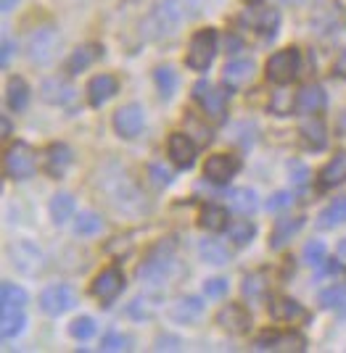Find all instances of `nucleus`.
Wrapping results in <instances>:
<instances>
[{
  "label": "nucleus",
  "mask_w": 346,
  "mask_h": 353,
  "mask_svg": "<svg viewBox=\"0 0 346 353\" xmlns=\"http://www.w3.org/2000/svg\"><path fill=\"white\" fill-rule=\"evenodd\" d=\"M180 6L177 0H162L153 6V11L148 14V19L143 21V32L151 40H164L169 34H175L180 27Z\"/></svg>",
  "instance_id": "nucleus-1"
},
{
  "label": "nucleus",
  "mask_w": 346,
  "mask_h": 353,
  "mask_svg": "<svg viewBox=\"0 0 346 353\" xmlns=\"http://www.w3.org/2000/svg\"><path fill=\"white\" fill-rule=\"evenodd\" d=\"M61 34L56 27H37L27 40V56L37 66H48L50 61L59 56Z\"/></svg>",
  "instance_id": "nucleus-2"
},
{
  "label": "nucleus",
  "mask_w": 346,
  "mask_h": 353,
  "mask_svg": "<svg viewBox=\"0 0 346 353\" xmlns=\"http://www.w3.org/2000/svg\"><path fill=\"white\" fill-rule=\"evenodd\" d=\"M172 250H175L172 243H162L159 248L151 250L148 259L137 266V280L146 282V285H162L169 277V269L175 264Z\"/></svg>",
  "instance_id": "nucleus-3"
},
{
  "label": "nucleus",
  "mask_w": 346,
  "mask_h": 353,
  "mask_svg": "<svg viewBox=\"0 0 346 353\" xmlns=\"http://www.w3.org/2000/svg\"><path fill=\"white\" fill-rule=\"evenodd\" d=\"M214 53H217V32L209 27V30H201L193 34L188 56H185V63L193 72H204V69H209V63L214 61Z\"/></svg>",
  "instance_id": "nucleus-4"
},
{
  "label": "nucleus",
  "mask_w": 346,
  "mask_h": 353,
  "mask_svg": "<svg viewBox=\"0 0 346 353\" xmlns=\"http://www.w3.org/2000/svg\"><path fill=\"white\" fill-rule=\"evenodd\" d=\"M37 169V156L27 143H16L6 150V174L11 179H30Z\"/></svg>",
  "instance_id": "nucleus-5"
},
{
  "label": "nucleus",
  "mask_w": 346,
  "mask_h": 353,
  "mask_svg": "<svg viewBox=\"0 0 346 353\" xmlns=\"http://www.w3.org/2000/svg\"><path fill=\"white\" fill-rule=\"evenodd\" d=\"M301 56L296 48H286V50H278L270 61H267V79L275 85H288L296 74H299Z\"/></svg>",
  "instance_id": "nucleus-6"
},
{
  "label": "nucleus",
  "mask_w": 346,
  "mask_h": 353,
  "mask_svg": "<svg viewBox=\"0 0 346 353\" xmlns=\"http://www.w3.org/2000/svg\"><path fill=\"white\" fill-rule=\"evenodd\" d=\"M75 306H77V293L69 285H50L40 295V309L46 311V314H50V316L66 314V311L75 309Z\"/></svg>",
  "instance_id": "nucleus-7"
},
{
  "label": "nucleus",
  "mask_w": 346,
  "mask_h": 353,
  "mask_svg": "<svg viewBox=\"0 0 346 353\" xmlns=\"http://www.w3.org/2000/svg\"><path fill=\"white\" fill-rule=\"evenodd\" d=\"M193 98L201 103L206 117H211L214 121H222L225 119V92H220L211 82H206V79L196 82L193 85Z\"/></svg>",
  "instance_id": "nucleus-8"
},
{
  "label": "nucleus",
  "mask_w": 346,
  "mask_h": 353,
  "mask_svg": "<svg viewBox=\"0 0 346 353\" xmlns=\"http://www.w3.org/2000/svg\"><path fill=\"white\" fill-rule=\"evenodd\" d=\"M143 124H146V114L137 103L122 105L119 111L114 114V130H117V134L127 137V140L143 132Z\"/></svg>",
  "instance_id": "nucleus-9"
},
{
  "label": "nucleus",
  "mask_w": 346,
  "mask_h": 353,
  "mask_svg": "<svg viewBox=\"0 0 346 353\" xmlns=\"http://www.w3.org/2000/svg\"><path fill=\"white\" fill-rule=\"evenodd\" d=\"M124 290V274H122L117 266H111V269H104L95 282H93V293L98 301H104V306H108L117 295Z\"/></svg>",
  "instance_id": "nucleus-10"
},
{
  "label": "nucleus",
  "mask_w": 346,
  "mask_h": 353,
  "mask_svg": "<svg viewBox=\"0 0 346 353\" xmlns=\"http://www.w3.org/2000/svg\"><path fill=\"white\" fill-rule=\"evenodd\" d=\"M11 261L19 272L24 274H37L43 269V253L37 245H32L27 240H19L16 245H11Z\"/></svg>",
  "instance_id": "nucleus-11"
},
{
  "label": "nucleus",
  "mask_w": 346,
  "mask_h": 353,
  "mask_svg": "<svg viewBox=\"0 0 346 353\" xmlns=\"http://www.w3.org/2000/svg\"><path fill=\"white\" fill-rule=\"evenodd\" d=\"M307 340L296 332H265L256 338V351H304Z\"/></svg>",
  "instance_id": "nucleus-12"
},
{
  "label": "nucleus",
  "mask_w": 346,
  "mask_h": 353,
  "mask_svg": "<svg viewBox=\"0 0 346 353\" xmlns=\"http://www.w3.org/2000/svg\"><path fill=\"white\" fill-rule=\"evenodd\" d=\"M241 169V161L236 156H227V153H217V156H209V161L204 166V174L209 182H217V185H225L230 182V176Z\"/></svg>",
  "instance_id": "nucleus-13"
},
{
  "label": "nucleus",
  "mask_w": 346,
  "mask_h": 353,
  "mask_svg": "<svg viewBox=\"0 0 346 353\" xmlns=\"http://www.w3.org/2000/svg\"><path fill=\"white\" fill-rule=\"evenodd\" d=\"M217 324L233 335H243L251 327V316L241 303H227L225 309H220V314H217Z\"/></svg>",
  "instance_id": "nucleus-14"
},
{
  "label": "nucleus",
  "mask_w": 346,
  "mask_h": 353,
  "mask_svg": "<svg viewBox=\"0 0 346 353\" xmlns=\"http://www.w3.org/2000/svg\"><path fill=\"white\" fill-rule=\"evenodd\" d=\"M169 159L180 169H191L196 163V145H193V140L180 132L172 134L169 137Z\"/></svg>",
  "instance_id": "nucleus-15"
},
{
  "label": "nucleus",
  "mask_w": 346,
  "mask_h": 353,
  "mask_svg": "<svg viewBox=\"0 0 346 353\" xmlns=\"http://www.w3.org/2000/svg\"><path fill=\"white\" fill-rule=\"evenodd\" d=\"M117 90H119V82H117V77H111V74H98V77H93L90 85H88V101L90 105H104L106 101H111L114 95H117Z\"/></svg>",
  "instance_id": "nucleus-16"
},
{
  "label": "nucleus",
  "mask_w": 346,
  "mask_h": 353,
  "mask_svg": "<svg viewBox=\"0 0 346 353\" xmlns=\"http://www.w3.org/2000/svg\"><path fill=\"white\" fill-rule=\"evenodd\" d=\"M241 21L251 24V30H256L259 34L272 37V34L278 32V21H280V16H278L275 8H251V11H246V14H243Z\"/></svg>",
  "instance_id": "nucleus-17"
},
{
  "label": "nucleus",
  "mask_w": 346,
  "mask_h": 353,
  "mask_svg": "<svg viewBox=\"0 0 346 353\" xmlns=\"http://www.w3.org/2000/svg\"><path fill=\"white\" fill-rule=\"evenodd\" d=\"M69 163H72V150H69V145L53 143V145L46 150V163H43V169L48 172V176H53V179L64 176V172L69 169Z\"/></svg>",
  "instance_id": "nucleus-18"
},
{
  "label": "nucleus",
  "mask_w": 346,
  "mask_h": 353,
  "mask_svg": "<svg viewBox=\"0 0 346 353\" xmlns=\"http://www.w3.org/2000/svg\"><path fill=\"white\" fill-rule=\"evenodd\" d=\"M40 95H43V101H46V103L66 105L72 98H75V88H72L69 82H64L61 77H50V79H46V82H43Z\"/></svg>",
  "instance_id": "nucleus-19"
},
{
  "label": "nucleus",
  "mask_w": 346,
  "mask_h": 353,
  "mask_svg": "<svg viewBox=\"0 0 346 353\" xmlns=\"http://www.w3.org/2000/svg\"><path fill=\"white\" fill-rule=\"evenodd\" d=\"M301 227H304V219H301V216H294V219H291V216H286V219H278V221H275V227H272L270 248L272 250L286 248Z\"/></svg>",
  "instance_id": "nucleus-20"
},
{
  "label": "nucleus",
  "mask_w": 346,
  "mask_h": 353,
  "mask_svg": "<svg viewBox=\"0 0 346 353\" xmlns=\"http://www.w3.org/2000/svg\"><path fill=\"white\" fill-rule=\"evenodd\" d=\"M201 314H204V303H201V298H193V295H191V298H180V301H175V303L169 306V316L180 324L198 322Z\"/></svg>",
  "instance_id": "nucleus-21"
},
{
  "label": "nucleus",
  "mask_w": 346,
  "mask_h": 353,
  "mask_svg": "<svg viewBox=\"0 0 346 353\" xmlns=\"http://www.w3.org/2000/svg\"><path fill=\"white\" fill-rule=\"evenodd\" d=\"M222 79H225V85L230 90L243 88V85H249V82L254 79V63L243 59L230 61L225 69H222Z\"/></svg>",
  "instance_id": "nucleus-22"
},
{
  "label": "nucleus",
  "mask_w": 346,
  "mask_h": 353,
  "mask_svg": "<svg viewBox=\"0 0 346 353\" xmlns=\"http://www.w3.org/2000/svg\"><path fill=\"white\" fill-rule=\"evenodd\" d=\"M325 108V92L317 85H304L296 92V111L299 114H320Z\"/></svg>",
  "instance_id": "nucleus-23"
},
{
  "label": "nucleus",
  "mask_w": 346,
  "mask_h": 353,
  "mask_svg": "<svg viewBox=\"0 0 346 353\" xmlns=\"http://www.w3.org/2000/svg\"><path fill=\"white\" fill-rule=\"evenodd\" d=\"M346 179V153H338L336 159L323 166V172H320V188L323 190H328V188H336V185H341Z\"/></svg>",
  "instance_id": "nucleus-24"
},
{
  "label": "nucleus",
  "mask_w": 346,
  "mask_h": 353,
  "mask_svg": "<svg viewBox=\"0 0 346 353\" xmlns=\"http://www.w3.org/2000/svg\"><path fill=\"white\" fill-rule=\"evenodd\" d=\"M6 103L11 111H24L30 103V88L21 77H11L8 79V88H6Z\"/></svg>",
  "instance_id": "nucleus-25"
},
{
  "label": "nucleus",
  "mask_w": 346,
  "mask_h": 353,
  "mask_svg": "<svg viewBox=\"0 0 346 353\" xmlns=\"http://www.w3.org/2000/svg\"><path fill=\"white\" fill-rule=\"evenodd\" d=\"M101 56V48L98 45H82V48H77L75 53L69 56V61H66V72L72 74H79L85 72L88 66H93V61Z\"/></svg>",
  "instance_id": "nucleus-26"
},
{
  "label": "nucleus",
  "mask_w": 346,
  "mask_h": 353,
  "mask_svg": "<svg viewBox=\"0 0 346 353\" xmlns=\"http://www.w3.org/2000/svg\"><path fill=\"white\" fill-rule=\"evenodd\" d=\"M299 132H301L304 145L312 148V150H323L325 143H328V137H325V124H323L320 119H309V121H304Z\"/></svg>",
  "instance_id": "nucleus-27"
},
{
  "label": "nucleus",
  "mask_w": 346,
  "mask_h": 353,
  "mask_svg": "<svg viewBox=\"0 0 346 353\" xmlns=\"http://www.w3.org/2000/svg\"><path fill=\"white\" fill-rule=\"evenodd\" d=\"M27 316L21 314V309H0V338H14L24 330Z\"/></svg>",
  "instance_id": "nucleus-28"
},
{
  "label": "nucleus",
  "mask_w": 346,
  "mask_h": 353,
  "mask_svg": "<svg viewBox=\"0 0 346 353\" xmlns=\"http://www.w3.org/2000/svg\"><path fill=\"white\" fill-rule=\"evenodd\" d=\"M270 316L280 319V322H294V319L304 316V309H301V303L291 301V298H275L270 303Z\"/></svg>",
  "instance_id": "nucleus-29"
},
{
  "label": "nucleus",
  "mask_w": 346,
  "mask_h": 353,
  "mask_svg": "<svg viewBox=\"0 0 346 353\" xmlns=\"http://www.w3.org/2000/svg\"><path fill=\"white\" fill-rule=\"evenodd\" d=\"M346 221V195L344 198H336L331 206H325L317 216V224L323 230H331V227H338Z\"/></svg>",
  "instance_id": "nucleus-30"
},
{
  "label": "nucleus",
  "mask_w": 346,
  "mask_h": 353,
  "mask_svg": "<svg viewBox=\"0 0 346 353\" xmlns=\"http://www.w3.org/2000/svg\"><path fill=\"white\" fill-rule=\"evenodd\" d=\"M72 214H75V198H72L69 192H59V195L50 198V216H53L56 224L69 221Z\"/></svg>",
  "instance_id": "nucleus-31"
},
{
  "label": "nucleus",
  "mask_w": 346,
  "mask_h": 353,
  "mask_svg": "<svg viewBox=\"0 0 346 353\" xmlns=\"http://www.w3.org/2000/svg\"><path fill=\"white\" fill-rule=\"evenodd\" d=\"M320 306L328 311H338L346 316V285H333L320 293Z\"/></svg>",
  "instance_id": "nucleus-32"
},
{
  "label": "nucleus",
  "mask_w": 346,
  "mask_h": 353,
  "mask_svg": "<svg viewBox=\"0 0 346 353\" xmlns=\"http://www.w3.org/2000/svg\"><path fill=\"white\" fill-rule=\"evenodd\" d=\"M24 306H27V293L19 285L3 282V288H0V309H24Z\"/></svg>",
  "instance_id": "nucleus-33"
},
{
  "label": "nucleus",
  "mask_w": 346,
  "mask_h": 353,
  "mask_svg": "<svg viewBox=\"0 0 346 353\" xmlns=\"http://www.w3.org/2000/svg\"><path fill=\"white\" fill-rule=\"evenodd\" d=\"M201 227L209 230V232L227 230V211L222 206H206L201 211Z\"/></svg>",
  "instance_id": "nucleus-34"
},
{
  "label": "nucleus",
  "mask_w": 346,
  "mask_h": 353,
  "mask_svg": "<svg viewBox=\"0 0 346 353\" xmlns=\"http://www.w3.org/2000/svg\"><path fill=\"white\" fill-rule=\"evenodd\" d=\"M230 206L236 208L238 214H254L259 201H256V192L251 188H238V190L230 192Z\"/></svg>",
  "instance_id": "nucleus-35"
},
{
  "label": "nucleus",
  "mask_w": 346,
  "mask_h": 353,
  "mask_svg": "<svg viewBox=\"0 0 346 353\" xmlns=\"http://www.w3.org/2000/svg\"><path fill=\"white\" fill-rule=\"evenodd\" d=\"M153 79H156V88L162 92V98L169 101L175 95V90H177V74H175V69L172 66H159L153 72Z\"/></svg>",
  "instance_id": "nucleus-36"
},
{
  "label": "nucleus",
  "mask_w": 346,
  "mask_h": 353,
  "mask_svg": "<svg viewBox=\"0 0 346 353\" xmlns=\"http://www.w3.org/2000/svg\"><path fill=\"white\" fill-rule=\"evenodd\" d=\"M227 235H230V240H233L236 245H246V243H251V240H254L256 227L249 219H236V221H230Z\"/></svg>",
  "instance_id": "nucleus-37"
},
{
  "label": "nucleus",
  "mask_w": 346,
  "mask_h": 353,
  "mask_svg": "<svg viewBox=\"0 0 346 353\" xmlns=\"http://www.w3.org/2000/svg\"><path fill=\"white\" fill-rule=\"evenodd\" d=\"M198 253H201V259H204L206 264H214V266L227 264V250L222 248L217 240H204V243L198 245Z\"/></svg>",
  "instance_id": "nucleus-38"
},
{
  "label": "nucleus",
  "mask_w": 346,
  "mask_h": 353,
  "mask_svg": "<svg viewBox=\"0 0 346 353\" xmlns=\"http://www.w3.org/2000/svg\"><path fill=\"white\" fill-rule=\"evenodd\" d=\"M325 253H328V248H325L323 240H309L304 245V261L309 266H323L325 264Z\"/></svg>",
  "instance_id": "nucleus-39"
},
{
  "label": "nucleus",
  "mask_w": 346,
  "mask_h": 353,
  "mask_svg": "<svg viewBox=\"0 0 346 353\" xmlns=\"http://www.w3.org/2000/svg\"><path fill=\"white\" fill-rule=\"evenodd\" d=\"M101 227H104V221L101 216H95V214H79V219H77L75 230L77 235H95V232H101Z\"/></svg>",
  "instance_id": "nucleus-40"
},
{
  "label": "nucleus",
  "mask_w": 346,
  "mask_h": 353,
  "mask_svg": "<svg viewBox=\"0 0 346 353\" xmlns=\"http://www.w3.org/2000/svg\"><path fill=\"white\" fill-rule=\"evenodd\" d=\"M69 332L77 340H90L95 335V322H93L90 316H79V319H75V322L69 324Z\"/></svg>",
  "instance_id": "nucleus-41"
},
{
  "label": "nucleus",
  "mask_w": 346,
  "mask_h": 353,
  "mask_svg": "<svg viewBox=\"0 0 346 353\" xmlns=\"http://www.w3.org/2000/svg\"><path fill=\"white\" fill-rule=\"evenodd\" d=\"M130 343L133 340L127 335L111 332V335H104V340H101V351H130Z\"/></svg>",
  "instance_id": "nucleus-42"
},
{
  "label": "nucleus",
  "mask_w": 346,
  "mask_h": 353,
  "mask_svg": "<svg viewBox=\"0 0 346 353\" xmlns=\"http://www.w3.org/2000/svg\"><path fill=\"white\" fill-rule=\"evenodd\" d=\"M262 290H265V282H262V274H251V277H246V282H243V295L246 298H259L262 295Z\"/></svg>",
  "instance_id": "nucleus-43"
},
{
  "label": "nucleus",
  "mask_w": 346,
  "mask_h": 353,
  "mask_svg": "<svg viewBox=\"0 0 346 353\" xmlns=\"http://www.w3.org/2000/svg\"><path fill=\"white\" fill-rule=\"evenodd\" d=\"M291 179H294L296 188H304V185L309 182V169H307L301 161H294L291 163Z\"/></svg>",
  "instance_id": "nucleus-44"
},
{
  "label": "nucleus",
  "mask_w": 346,
  "mask_h": 353,
  "mask_svg": "<svg viewBox=\"0 0 346 353\" xmlns=\"http://www.w3.org/2000/svg\"><path fill=\"white\" fill-rule=\"evenodd\" d=\"M291 203H294V195L286 192V190H280V192H275L270 201H267V208H270V211H280V208H288Z\"/></svg>",
  "instance_id": "nucleus-45"
},
{
  "label": "nucleus",
  "mask_w": 346,
  "mask_h": 353,
  "mask_svg": "<svg viewBox=\"0 0 346 353\" xmlns=\"http://www.w3.org/2000/svg\"><path fill=\"white\" fill-rule=\"evenodd\" d=\"M204 293L209 295V298H222L227 293V282L222 277H214V280H206L204 285Z\"/></svg>",
  "instance_id": "nucleus-46"
},
{
  "label": "nucleus",
  "mask_w": 346,
  "mask_h": 353,
  "mask_svg": "<svg viewBox=\"0 0 346 353\" xmlns=\"http://www.w3.org/2000/svg\"><path fill=\"white\" fill-rule=\"evenodd\" d=\"M286 101H294V98H288L286 92H278V95H275V101H272V111H275L278 117L291 114V108H294V105H286Z\"/></svg>",
  "instance_id": "nucleus-47"
},
{
  "label": "nucleus",
  "mask_w": 346,
  "mask_h": 353,
  "mask_svg": "<svg viewBox=\"0 0 346 353\" xmlns=\"http://www.w3.org/2000/svg\"><path fill=\"white\" fill-rule=\"evenodd\" d=\"M177 348H180V340L172 335H162L156 340V351H177Z\"/></svg>",
  "instance_id": "nucleus-48"
},
{
  "label": "nucleus",
  "mask_w": 346,
  "mask_h": 353,
  "mask_svg": "<svg viewBox=\"0 0 346 353\" xmlns=\"http://www.w3.org/2000/svg\"><path fill=\"white\" fill-rule=\"evenodd\" d=\"M151 174H153V182H156V185H169V182H172V174L164 172L159 163H153V166H151Z\"/></svg>",
  "instance_id": "nucleus-49"
},
{
  "label": "nucleus",
  "mask_w": 346,
  "mask_h": 353,
  "mask_svg": "<svg viewBox=\"0 0 346 353\" xmlns=\"http://www.w3.org/2000/svg\"><path fill=\"white\" fill-rule=\"evenodd\" d=\"M11 53H14V43L6 37V40H3V53H0V63H3V66H8V61H11Z\"/></svg>",
  "instance_id": "nucleus-50"
},
{
  "label": "nucleus",
  "mask_w": 346,
  "mask_h": 353,
  "mask_svg": "<svg viewBox=\"0 0 346 353\" xmlns=\"http://www.w3.org/2000/svg\"><path fill=\"white\" fill-rule=\"evenodd\" d=\"M336 74L346 79V50L341 53V56H338V59H336Z\"/></svg>",
  "instance_id": "nucleus-51"
},
{
  "label": "nucleus",
  "mask_w": 346,
  "mask_h": 353,
  "mask_svg": "<svg viewBox=\"0 0 346 353\" xmlns=\"http://www.w3.org/2000/svg\"><path fill=\"white\" fill-rule=\"evenodd\" d=\"M336 132L344 134V137H346V108L341 111V114H338V121H336Z\"/></svg>",
  "instance_id": "nucleus-52"
},
{
  "label": "nucleus",
  "mask_w": 346,
  "mask_h": 353,
  "mask_svg": "<svg viewBox=\"0 0 346 353\" xmlns=\"http://www.w3.org/2000/svg\"><path fill=\"white\" fill-rule=\"evenodd\" d=\"M214 3H217V0H191V6H193L196 11H204V8H209Z\"/></svg>",
  "instance_id": "nucleus-53"
},
{
  "label": "nucleus",
  "mask_w": 346,
  "mask_h": 353,
  "mask_svg": "<svg viewBox=\"0 0 346 353\" xmlns=\"http://www.w3.org/2000/svg\"><path fill=\"white\" fill-rule=\"evenodd\" d=\"M19 3V0H0V11L3 14H8V11H14V6Z\"/></svg>",
  "instance_id": "nucleus-54"
},
{
  "label": "nucleus",
  "mask_w": 346,
  "mask_h": 353,
  "mask_svg": "<svg viewBox=\"0 0 346 353\" xmlns=\"http://www.w3.org/2000/svg\"><path fill=\"white\" fill-rule=\"evenodd\" d=\"M8 134H11V121L3 117V137H8Z\"/></svg>",
  "instance_id": "nucleus-55"
},
{
  "label": "nucleus",
  "mask_w": 346,
  "mask_h": 353,
  "mask_svg": "<svg viewBox=\"0 0 346 353\" xmlns=\"http://www.w3.org/2000/svg\"><path fill=\"white\" fill-rule=\"evenodd\" d=\"M338 256H344V259H346V237L338 243Z\"/></svg>",
  "instance_id": "nucleus-56"
},
{
  "label": "nucleus",
  "mask_w": 346,
  "mask_h": 353,
  "mask_svg": "<svg viewBox=\"0 0 346 353\" xmlns=\"http://www.w3.org/2000/svg\"><path fill=\"white\" fill-rule=\"evenodd\" d=\"M246 3H249V6H256V3H262V0H246Z\"/></svg>",
  "instance_id": "nucleus-57"
}]
</instances>
